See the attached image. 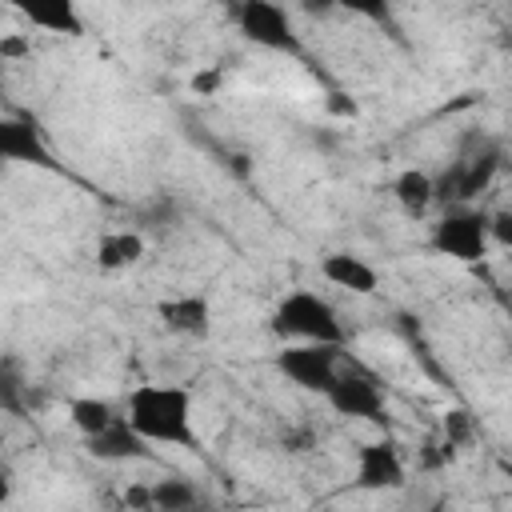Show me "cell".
Wrapping results in <instances>:
<instances>
[{
  "mask_svg": "<svg viewBox=\"0 0 512 512\" xmlns=\"http://www.w3.org/2000/svg\"><path fill=\"white\" fill-rule=\"evenodd\" d=\"M152 504L156 512H188V508H200V488L184 476H164V480H152Z\"/></svg>",
  "mask_w": 512,
  "mask_h": 512,
  "instance_id": "e0dca14e",
  "label": "cell"
},
{
  "mask_svg": "<svg viewBox=\"0 0 512 512\" xmlns=\"http://www.w3.org/2000/svg\"><path fill=\"white\" fill-rule=\"evenodd\" d=\"M272 336L280 344H344V324L336 316V308L312 292V288H296L288 292L276 308H272Z\"/></svg>",
  "mask_w": 512,
  "mask_h": 512,
  "instance_id": "7a4b0ae2",
  "label": "cell"
},
{
  "mask_svg": "<svg viewBox=\"0 0 512 512\" xmlns=\"http://www.w3.org/2000/svg\"><path fill=\"white\" fill-rule=\"evenodd\" d=\"M120 416H124V408H116V404L104 400V396H72V400H68V420H72V428H76L84 440L96 436V432H104V428H112Z\"/></svg>",
  "mask_w": 512,
  "mask_h": 512,
  "instance_id": "2e32d148",
  "label": "cell"
},
{
  "mask_svg": "<svg viewBox=\"0 0 512 512\" xmlns=\"http://www.w3.org/2000/svg\"><path fill=\"white\" fill-rule=\"evenodd\" d=\"M440 436H444L448 444H456V448H468V444L476 440V420H472V412H464V408H452V412H444Z\"/></svg>",
  "mask_w": 512,
  "mask_h": 512,
  "instance_id": "ac0fdd59",
  "label": "cell"
},
{
  "mask_svg": "<svg viewBox=\"0 0 512 512\" xmlns=\"http://www.w3.org/2000/svg\"><path fill=\"white\" fill-rule=\"evenodd\" d=\"M276 368L288 384L304 388V392H328L336 384L340 368V348L336 344H280L276 352Z\"/></svg>",
  "mask_w": 512,
  "mask_h": 512,
  "instance_id": "277c9868",
  "label": "cell"
},
{
  "mask_svg": "<svg viewBox=\"0 0 512 512\" xmlns=\"http://www.w3.org/2000/svg\"><path fill=\"white\" fill-rule=\"evenodd\" d=\"M24 52H28V44L20 36H4L0 40V56H24Z\"/></svg>",
  "mask_w": 512,
  "mask_h": 512,
  "instance_id": "cb8c5ba5",
  "label": "cell"
},
{
  "mask_svg": "<svg viewBox=\"0 0 512 512\" xmlns=\"http://www.w3.org/2000/svg\"><path fill=\"white\" fill-rule=\"evenodd\" d=\"M84 448H88V456L100 460V464H128V460H148V456H152V444L128 424V416H120L112 428L88 436Z\"/></svg>",
  "mask_w": 512,
  "mask_h": 512,
  "instance_id": "8fae6325",
  "label": "cell"
},
{
  "mask_svg": "<svg viewBox=\"0 0 512 512\" xmlns=\"http://www.w3.org/2000/svg\"><path fill=\"white\" fill-rule=\"evenodd\" d=\"M324 400H328V408H332L336 416L384 424V392H380V384H376L368 372L344 368V372L336 376V384L324 392Z\"/></svg>",
  "mask_w": 512,
  "mask_h": 512,
  "instance_id": "52a82bcc",
  "label": "cell"
},
{
  "mask_svg": "<svg viewBox=\"0 0 512 512\" xmlns=\"http://www.w3.org/2000/svg\"><path fill=\"white\" fill-rule=\"evenodd\" d=\"M500 168V156L496 152H480V156H468V160H456L440 180H436V200L444 208H460V204H472L496 176Z\"/></svg>",
  "mask_w": 512,
  "mask_h": 512,
  "instance_id": "ba28073f",
  "label": "cell"
},
{
  "mask_svg": "<svg viewBox=\"0 0 512 512\" xmlns=\"http://www.w3.org/2000/svg\"><path fill=\"white\" fill-rule=\"evenodd\" d=\"M284 448H288V452H308V448H312V432H308V428L284 432Z\"/></svg>",
  "mask_w": 512,
  "mask_h": 512,
  "instance_id": "603a6c76",
  "label": "cell"
},
{
  "mask_svg": "<svg viewBox=\"0 0 512 512\" xmlns=\"http://www.w3.org/2000/svg\"><path fill=\"white\" fill-rule=\"evenodd\" d=\"M128 424L148 444H172V448H196V420H192V392L184 384H136L124 396Z\"/></svg>",
  "mask_w": 512,
  "mask_h": 512,
  "instance_id": "6da1fadb",
  "label": "cell"
},
{
  "mask_svg": "<svg viewBox=\"0 0 512 512\" xmlns=\"http://www.w3.org/2000/svg\"><path fill=\"white\" fill-rule=\"evenodd\" d=\"M156 316L160 324L172 332V336H184V340H204L212 332V304L208 296L200 292H180V296H164L156 304Z\"/></svg>",
  "mask_w": 512,
  "mask_h": 512,
  "instance_id": "9c48e42d",
  "label": "cell"
},
{
  "mask_svg": "<svg viewBox=\"0 0 512 512\" xmlns=\"http://www.w3.org/2000/svg\"><path fill=\"white\" fill-rule=\"evenodd\" d=\"M500 44H504V48L512 52V32H504V36H500Z\"/></svg>",
  "mask_w": 512,
  "mask_h": 512,
  "instance_id": "484cf974",
  "label": "cell"
},
{
  "mask_svg": "<svg viewBox=\"0 0 512 512\" xmlns=\"http://www.w3.org/2000/svg\"><path fill=\"white\" fill-rule=\"evenodd\" d=\"M492 212H480L472 204H460V208H444V216L432 224V236L428 244L448 256V260H460V264H476L488 256L492 248V228H488Z\"/></svg>",
  "mask_w": 512,
  "mask_h": 512,
  "instance_id": "3957f363",
  "label": "cell"
},
{
  "mask_svg": "<svg viewBox=\"0 0 512 512\" xmlns=\"http://www.w3.org/2000/svg\"><path fill=\"white\" fill-rule=\"evenodd\" d=\"M392 196H396V204H400L404 216H424L436 204V180L424 168H404L392 180Z\"/></svg>",
  "mask_w": 512,
  "mask_h": 512,
  "instance_id": "9a60e30c",
  "label": "cell"
},
{
  "mask_svg": "<svg viewBox=\"0 0 512 512\" xmlns=\"http://www.w3.org/2000/svg\"><path fill=\"white\" fill-rule=\"evenodd\" d=\"M188 512H208V508H204V504H200V508H188Z\"/></svg>",
  "mask_w": 512,
  "mask_h": 512,
  "instance_id": "4316f807",
  "label": "cell"
},
{
  "mask_svg": "<svg viewBox=\"0 0 512 512\" xmlns=\"http://www.w3.org/2000/svg\"><path fill=\"white\" fill-rule=\"evenodd\" d=\"M236 28L244 32V40H252L256 48H268V52H300V36L292 28V16L284 4H272V0H244L236 12Z\"/></svg>",
  "mask_w": 512,
  "mask_h": 512,
  "instance_id": "5b68a950",
  "label": "cell"
},
{
  "mask_svg": "<svg viewBox=\"0 0 512 512\" xmlns=\"http://www.w3.org/2000/svg\"><path fill=\"white\" fill-rule=\"evenodd\" d=\"M404 484H408V464H404L400 448L388 436L356 444L352 488H360V492H400Z\"/></svg>",
  "mask_w": 512,
  "mask_h": 512,
  "instance_id": "8992f818",
  "label": "cell"
},
{
  "mask_svg": "<svg viewBox=\"0 0 512 512\" xmlns=\"http://www.w3.org/2000/svg\"><path fill=\"white\" fill-rule=\"evenodd\" d=\"M328 108H332V112H340V116H356V104H352V100H344V92H332V96H328Z\"/></svg>",
  "mask_w": 512,
  "mask_h": 512,
  "instance_id": "d4e9b609",
  "label": "cell"
},
{
  "mask_svg": "<svg viewBox=\"0 0 512 512\" xmlns=\"http://www.w3.org/2000/svg\"><path fill=\"white\" fill-rule=\"evenodd\" d=\"M0 156L12 160V164H32V168H56L40 128L32 120H20V116H4L0 120Z\"/></svg>",
  "mask_w": 512,
  "mask_h": 512,
  "instance_id": "30bf717a",
  "label": "cell"
},
{
  "mask_svg": "<svg viewBox=\"0 0 512 512\" xmlns=\"http://www.w3.org/2000/svg\"><path fill=\"white\" fill-rule=\"evenodd\" d=\"M20 16L44 32H68V36H80L84 32V20L80 12L68 4V0H24L20 4Z\"/></svg>",
  "mask_w": 512,
  "mask_h": 512,
  "instance_id": "5bb4252c",
  "label": "cell"
},
{
  "mask_svg": "<svg viewBox=\"0 0 512 512\" xmlns=\"http://www.w3.org/2000/svg\"><path fill=\"white\" fill-rule=\"evenodd\" d=\"M220 84H224V72H220V68H212V72H200V76H192V88H196V92H204V96H212V92H216Z\"/></svg>",
  "mask_w": 512,
  "mask_h": 512,
  "instance_id": "7402d4cb",
  "label": "cell"
},
{
  "mask_svg": "<svg viewBox=\"0 0 512 512\" xmlns=\"http://www.w3.org/2000/svg\"><path fill=\"white\" fill-rule=\"evenodd\" d=\"M124 508H128V512H156V504H152V484H128V488H124Z\"/></svg>",
  "mask_w": 512,
  "mask_h": 512,
  "instance_id": "ffe728a7",
  "label": "cell"
},
{
  "mask_svg": "<svg viewBox=\"0 0 512 512\" xmlns=\"http://www.w3.org/2000/svg\"><path fill=\"white\" fill-rule=\"evenodd\" d=\"M320 276L332 288H344L352 296H372L380 288V272L364 256H356V252H328L320 260Z\"/></svg>",
  "mask_w": 512,
  "mask_h": 512,
  "instance_id": "7c38bea8",
  "label": "cell"
},
{
  "mask_svg": "<svg viewBox=\"0 0 512 512\" xmlns=\"http://www.w3.org/2000/svg\"><path fill=\"white\" fill-rule=\"evenodd\" d=\"M144 252H148L144 232H136V228H112V232H104L96 240V268L100 272H124V268L140 264Z\"/></svg>",
  "mask_w": 512,
  "mask_h": 512,
  "instance_id": "4fadbf2b",
  "label": "cell"
},
{
  "mask_svg": "<svg viewBox=\"0 0 512 512\" xmlns=\"http://www.w3.org/2000/svg\"><path fill=\"white\" fill-rule=\"evenodd\" d=\"M488 228H492V244L512 248V212H492Z\"/></svg>",
  "mask_w": 512,
  "mask_h": 512,
  "instance_id": "44dd1931",
  "label": "cell"
},
{
  "mask_svg": "<svg viewBox=\"0 0 512 512\" xmlns=\"http://www.w3.org/2000/svg\"><path fill=\"white\" fill-rule=\"evenodd\" d=\"M456 452H460V448H456V444H448V440L436 432V436L420 448V464H424V468H448V464L456 460Z\"/></svg>",
  "mask_w": 512,
  "mask_h": 512,
  "instance_id": "d6986e66",
  "label": "cell"
}]
</instances>
